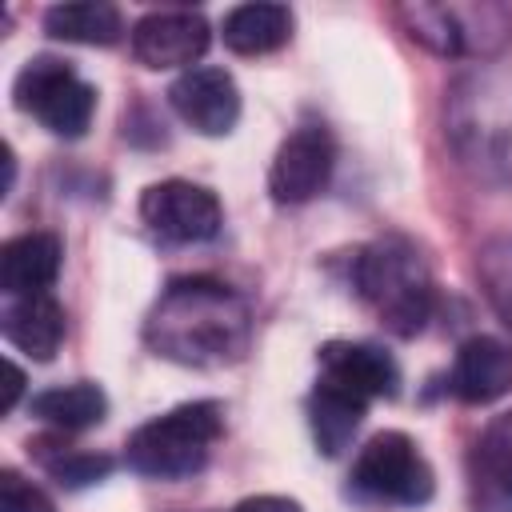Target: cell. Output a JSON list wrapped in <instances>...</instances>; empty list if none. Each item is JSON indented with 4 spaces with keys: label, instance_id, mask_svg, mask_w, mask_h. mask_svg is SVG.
<instances>
[{
    "label": "cell",
    "instance_id": "6da1fadb",
    "mask_svg": "<svg viewBox=\"0 0 512 512\" xmlns=\"http://www.w3.org/2000/svg\"><path fill=\"white\" fill-rule=\"evenodd\" d=\"M244 324L248 312L244 304L216 280H176L148 332L152 344L184 364H216V360H232L244 348Z\"/></svg>",
    "mask_w": 512,
    "mask_h": 512
},
{
    "label": "cell",
    "instance_id": "7a4b0ae2",
    "mask_svg": "<svg viewBox=\"0 0 512 512\" xmlns=\"http://www.w3.org/2000/svg\"><path fill=\"white\" fill-rule=\"evenodd\" d=\"M220 436V408L212 400L180 404L128 436V464L144 476H188L208 460Z\"/></svg>",
    "mask_w": 512,
    "mask_h": 512
},
{
    "label": "cell",
    "instance_id": "3957f363",
    "mask_svg": "<svg viewBox=\"0 0 512 512\" xmlns=\"http://www.w3.org/2000/svg\"><path fill=\"white\" fill-rule=\"evenodd\" d=\"M356 280H360V292L388 320V328H396L400 336L420 332V324L428 320V308H432V284H428V272H424L416 248H408L404 240L372 244L360 256Z\"/></svg>",
    "mask_w": 512,
    "mask_h": 512
},
{
    "label": "cell",
    "instance_id": "277c9868",
    "mask_svg": "<svg viewBox=\"0 0 512 512\" xmlns=\"http://www.w3.org/2000/svg\"><path fill=\"white\" fill-rule=\"evenodd\" d=\"M12 96H16L20 112H32L48 132L68 136V140L84 136V128L92 124V112H96V88L84 84L56 56L28 60L16 76Z\"/></svg>",
    "mask_w": 512,
    "mask_h": 512
},
{
    "label": "cell",
    "instance_id": "5b68a950",
    "mask_svg": "<svg viewBox=\"0 0 512 512\" xmlns=\"http://www.w3.org/2000/svg\"><path fill=\"white\" fill-rule=\"evenodd\" d=\"M352 484L380 500L420 504L432 496V468L404 432H380L360 448L352 464Z\"/></svg>",
    "mask_w": 512,
    "mask_h": 512
},
{
    "label": "cell",
    "instance_id": "8992f818",
    "mask_svg": "<svg viewBox=\"0 0 512 512\" xmlns=\"http://www.w3.org/2000/svg\"><path fill=\"white\" fill-rule=\"evenodd\" d=\"M140 216L152 232L176 244H200L220 232V200L192 180H160L140 196Z\"/></svg>",
    "mask_w": 512,
    "mask_h": 512
},
{
    "label": "cell",
    "instance_id": "52a82bcc",
    "mask_svg": "<svg viewBox=\"0 0 512 512\" xmlns=\"http://www.w3.org/2000/svg\"><path fill=\"white\" fill-rule=\"evenodd\" d=\"M168 100L176 108V116L196 128L200 136H224L236 128L240 120V88L224 68H188L172 88Z\"/></svg>",
    "mask_w": 512,
    "mask_h": 512
},
{
    "label": "cell",
    "instance_id": "ba28073f",
    "mask_svg": "<svg viewBox=\"0 0 512 512\" xmlns=\"http://www.w3.org/2000/svg\"><path fill=\"white\" fill-rule=\"evenodd\" d=\"M332 176V140L324 128H296L272 160L268 188L280 204H304L312 200Z\"/></svg>",
    "mask_w": 512,
    "mask_h": 512
},
{
    "label": "cell",
    "instance_id": "9c48e42d",
    "mask_svg": "<svg viewBox=\"0 0 512 512\" xmlns=\"http://www.w3.org/2000/svg\"><path fill=\"white\" fill-rule=\"evenodd\" d=\"M208 48V24L200 12H152L132 28V52L148 68H184Z\"/></svg>",
    "mask_w": 512,
    "mask_h": 512
},
{
    "label": "cell",
    "instance_id": "30bf717a",
    "mask_svg": "<svg viewBox=\"0 0 512 512\" xmlns=\"http://www.w3.org/2000/svg\"><path fill=\"white\" fill-rule=\"evenodd\" d=\"M320 380L360 396V400H376V396H392L400 384L396 360L376 348V344H356V340H336L320 352Z\"/></svg>",
    "mask_w": 512,
    "mask_h": 512
},
{
    "label": "cell",
    "instance_id": "8fae6325",
    "mask_svg": "<svg viewBox=\"0 0 512 512\" xmlns=\"http://www.w3.org/2000/svg\"><path fill=\"white\" fill-rule=\"evenodd\" d=\"M512 388V348L496 336H472L460 344L452 364V392L464 404L500 400Z\"/></svg>",
    "mask_w": 512,
    "mask_h": 512
},
{
    "label": "cell",
    "instance_id": "7c38bea8",
    "mask_svg": "<svg viewBox=\"0 0 512 512\" xmlns=\"http://www.w3.org/2000/svg\"><path fill=\"white\" fill-rule=\"evenodd\" d=\"M60 240L52 232H28L4 244L0 252V284L8 296H40L60 276Z\"/></svg>",
    "mask_w": 512,
    "mask_h": 512
},
{
    "label": "cell",
    "instance_id": "4fadbf2b",
    "mask_svg": "<svg viewBox=\"0 0 512 512\" xmlns=\"http://www.w3.org/2000/svg\"><path fill=\"white\" fill-rule=\"evenodd\" d=\"M4 336L32 360H52L64 340V308L48 292L16 296L4 312Z\"/></svg>",
    "mask_w": 512,
    "mask_h": 512
},
{
    "label": "cell",
    "instance_id": "5bb4252c",
    "mask_svg": "<svg viewBox=\"0 0 512 512\" xmlns=\"http://www.w3.org/2000/svg\"><path fill=\"white\" fill-rule=\"evenodd\" d=\"M292 36V12L284 4H240L224 16V44L240 56L276 52Z\"/></svg>",
    "mask_w": 512,
    "mask_h": 512
},
{
    "label": "cell",
    "instance_id": "9a60e30c",
    "mask_svg": "<svg viewBox=\"0 0 512 512\" xmlns=\"http://www.w3.org/2000/svg\"><path fill=\"white\" fill-rule=\"evenodd\" d=\"M364 408H368V400H360V396H352L328 380L316 384V392L308 400V416H312V436H316L324 456H336L352 440V432L364 420Z\"/></svg>",
    "mask_w": 512,
    "mask_h": 512
},
{
    "label": "cell",
    "instance_id": "2e32d148",
    "mask_svg": "<svg viewBox=\"0 0 512 512\" xmlns=\"http://www.w3.org/2000/svg\"><path fill=\"white\" fill-rule=\"evenodd\" d=\"M44 32L68 44H116L124 24L112 4L100 0H72L44 12Z\"/></svg>",
    "mask_w": 512,
    "mask_h": 512
},
{
    "label": "cell",
    "instance_id": "e0dca14e",
    "mask_svg": "<svg viewBox=\"0 0 512 512\" xmlns=\"http://www.w3.org/2000/svg\"><path fill=\"white\" fill-rule=\"evenodd\" d=\"M108 412V400L96 384H64V388H48L40 396H32V416H40L44 424L52 428H64V432H80V428H92L100 424Z\"/></svg>",
    "mask_w": 512,
    "mask_h": 512
},
{
    "label": "cell",
    "instance_id": "ac0fdd59",
    "mask_svg": "<svg viewBox=\"0 0 512 512\" xmlns=\"http://www.w3.org/2000/svg\"><path fill=\"white\" fill-rule=\"evenodd\" d=\"M480 468L488 480L512 496V412L496 416L480 436Z\"/></svg>",
    "mask_w": 512,
    "mask_h": 512
},
{
    "label": "cell",
    "instance_id": "d6986e66",
    "mask_svg": "<svg viewBox=\"0 0 512 512\" xmlns=\"http://www.w3.org/2000/svg\"><path fill=\"white\" fill-rule=\"evenodd\" d=\"M48 472L68 484V488H80V484H96L112 472V460L108 456H92V452H72V456H60V460H48Z\"/></svg>",
    "mask_w": 512,
    "mask_h": 512
},
{
    "label": "cell",
    "instance_id": "ffe728a7",
    "mask_svg": "<svg viewBox=\"0 0 512 512\" xmlns=\"http://www.w3.org/2000/svg\"><path fill=\"white\" fill-rule=\"evenodd\" d=\"M0 512H56V508L20 472H0Z\"/></svg>",
    "mask_w": 512,
    "mask_h": 512
},
{
    "label": "cell",
    "instance_id": "44dd1931",
    "mask_svg": "<svg viewBox=\"0 0 512 512\" xmlns=\"http://www.w3.org/2000/svg\"><path fill=\"white\" fill-rule=\"evenodd\" d=\"M232 512H300V504L288 496H248Z\"/></svg>",
    "mask_w": 512,
    "mask_h": 512
},
{
    "label": "cell",
    "instance_id": "7402d4cb",
    "mask_svg": "<svg viewBox=\"0 0 512 512\" xmlns=\"http://www.w3.org/2000/svg\"><path fill=\"white\" fill-rule=\"evenodd\" d=\"M4 372H8V384H4V396H0V412H12V404L20 400V392H24V372L8 360L4 364Z\"/></svg>",
    "mask_w": 512,
    "mask_h": 512
}]
</instances>
